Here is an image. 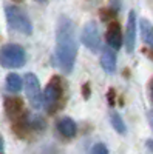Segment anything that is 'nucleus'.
<instances>
[{
	"label": "nucleus",
	"mask_w": 153,
	"mask_h": 154,
	"mask_svg": "<svg viewBox=\"0 0 153 154\" xmlns=\"http://www.w3.org/2000/svg\"><path fill=\"white\" fill-rule=\"evenodd\" d=\"M54 56L57 66L65 74H70L74 69L76 57H78V38H76V28L73 20L65 16H62L57 22Z\"/></svg>",
	"instance_id": "nucleus-1"
},
{
	"label": "nucleus",
	"mask_w": 153,
	"mask_h": 154,
	"mask_svg": "<svg viewBox=\"0 0 153 154\" xmlns=\"http://www.w3.org/2000/svg\"><path fill=\"white\" fill-rule=\"evenodd\" d=\"M27 63V53L17 43H6L0 48V65L3 68H22Z\"/></svg>",
	"instance_id": "nucleus-2"
},
{
	"label": "nucleus",
	"mask_w": 153,
	"mask_h": 154,
	"mask_svg": "<svg viewBox=\"0 0 153 154\" xmlns=\"http://www.w3.org/2000/svg\"><path fill=\"white\" fill-rule=\"evenodd\" d=\"M5 14H6V22L11 29H14L20 34H25V35L33 34V23L30 17L25 14V11H22L19 6H14V5L6 6Z\"/></svg>",
	"instance_id": "nucleus-3"
},
{
	"label": "nucleus",
	"mask_w": 153,
	"mask_h": 154,
	"mask_svg": "<svg viewBox=\"0 0 153 154\" xmlns=\"http://www.w3.org/2000/svg\"><path fill=\"white\" fill-rule=\"evenodd\" d=\"M23 86H25V94L28 97L30 105L34 109H40L43 106V91L40 88V82L37 75L33 72H28L23 79Z\"/></svg>",
	"instance_id": "nucleus-4"
},
{
	"label": "nucleus",
	"mask_w": 153,
	"mask_h": 154,
	"mask_svg": "<svg viewBox=\"0 0 153 154\" xmlns=\"http://www.w3.org/2000/svg\"><path fill=\"white\" fill-rule=\"evenodd\" d=\"M62 93H63V86H62V80L57 75H54L53 79L48 82V85L45 86L43 91V108L48 112H53L59 102L62 99Z\"/></svg>",
	"instance_id": "nucleus-5"
},
{
	"label": "nucleus",
	"mask_w": 153,
	"mask_h": 154,
	"mask_svg": "<svg viewBox=\"0 0 153 154\" xmlns=\"http://www.w3.org/2000/svg\"><path fill=\"white\" fill-rule=\"evenodd\" d=\"M81 40L82 43L91 51V53H99L102 48V40H100V31L96 22H87L82 28L81 34Z\"/></svg>",
	"instance_id": "nucleus-6"
},
{
	"label": "nucleus",
	"mask_w": 153,
	"mask_h": 154,
	"mask_svg": "<svg viewBox=\"0 0 153 154\" xmlns=\"http://www.w3.org/2000/svg\"><path fill=\"white\" fill-rule=\"evenodd\" d=\"M124 43L127 53H133L136 46V12L130 11L129 12V20H127V28H125V37Z\"/></svg>",
	"instance_id": "nucleus-7"
},
{
	"label": "nucleus",
	"mask_w": 153,
	"mask_h": 154,
	"mask_svg": "<svg viewBox=\"0 0 153 154\" xmlns=\"http://www.w3.org/2000/svg\"><path fill=\"white\" fill-rule=\"evenodd\" d=\"M107 43L108 46L116 51L122 46L124 43V37H122V32H121V26L118 22H111L108 25V29H107Z\"/></svg>",
	"instance_id": "nucleus-8"
},
{
	"label": "nucleus",
	"mask_w": 153,
	"mask_h": 154,
	"mask_svg": "<svg viewBox=\"0 0 153 154\" xmlns=\"http://www.w3.org/2000/svg\"><path fill=\"white\" fill-rule=\"evenodd\" d=\"M5 111L8 117L14 122H20L23 116V103L19 97H9L5 100Z\"/></svg>",
	"instance_id": "nucleus-9"
},
{
	"label": "nucleus",
	"mask_w": 153,
	"mask_h": 154,
	"mask_svg": "<svg viewBox=\"0 0 153 154\" xmlns=\"http://www.w3.org/2000/svg\"><path fill=\"white\" fill-rule=\"evenodd\" d=\"M116 65H118V59H116V53L110 48V49H104L100 54V66L107 74H113L116 71Z\"/></svg>",
	"instance_id": "nucleus-10"
},
{
	"label": "nucleus",
	"mask_w": 153,
	"mask_h": 154,
	"mask_svg": "<svg viewBox=\"0 0 153 154\" xmlns=\"http://www.w3.org/2000/svg\"><path fill=\"white\" fill-rule=\"evenodd\" d=\"M57 130H59L62 137L73 139L76 134H78V125H76V122L71 117H62L57 122Z\"/></svg>",
	"instance_id": "nucleus-11"
},
{
	"label": "nucleus",
	"mask_w": 153,
	"mask_h": 154,
	"mask_svg": "<svg viewBox=\"0 0 153 154\" xmlns=\"http://www.w3.org/2000/svg\"><path fill=\"white\" fill-rule=\"evenodd\" d=\"M139 29H141V37H142L144 43L153 45V25H151V22L147 19H142L139 22Z\"/></svg>",
	"instance_id": "nucleus-12"
},
{
	"label": "nucleus",
	"mask_w": 153,
	"mask_h": 154,
	"mask_svg": "<svg viewBox=\"0 0 153 154\" xmlns=\"http://www.w3.org/2000/svg\"><path fill=\"white\" fill-rule=\"evenodd\" d=\"M23 86V80L22 77L16 72H11L6 75V89L11 93H19Z\"/></svg>",
	"instance_id": "nucleus-13"
},
{
	"label": "nucleus",
	"mask_w": 153,
	"mask_h": 154,
	"mask_svg": "<svg viewBox=\"0 0 153 154\" xmlns=\"http://www.w3.org/2000/svg\"><path fill=\"white\" fill-rule=\"evenodd\" d=\"M110 123L114 128V131L119 133V134H125L127 133V125L124 122V119L121 117L119 112H111L110 114Z\"/></svg>",
	"instance_id": "nucleus-14"
},
{
	"label": "nucleus",
	"mask_w": 153,
	"mask_h": 154,
	"mask_svg": "<svg viewBox=\"0 0 153 154\" xmlns=\"http://www.w3.org/2000/svg\"><path fill=\"white\" fill-rule=\"evenodd\" d=\"M90 154H110V151L104 143H96V145H93Z\"/></svg>",
	"instance_id": "nucleus-15"
},
{
	"label": "nucleus",
	"mask_w": 153,
	"mask_h": 154,
	"mask_svg": "<svg viewBox=\"0 0 153 154\" xmlns=\"http://www.w3.org/2000/svg\"><path fill=\"white\" fill-rule=\"evenodd\" d=\"M0 154H5V140H3L2 134H0Z\"/></svg>",
	"instance_id": "nucleus-16"
},
{
	"label": "nucleus",
	"mask_w": 153,
	"mask_h": 154,
	"mask_svg": "<svg viewBox=\"0 0 153 154\" xmlns=\"http://www.w3.org/2000/svg\"><path fill=\"white\" fill-rule=\"evenodd\" d=\"M148 123H150V126H151V130H153V109L148 112Z\"/></svg>",
	"instance_id": "nucleus-17"
},
{
	"label": "nucleus",
	"mask_w": 153,
	"mask_h": 154,
	"mask_svg": "<svg viewBox=\"0 0 153 154\" xmlns=\"http://www.w3.org/2000/svg\"><path fill=\"white\" fill-rule=\"evenodd\" d=\"M147 146H148V149H150L151 154H153V140H147Z\"/></svg>",
	"instance_id": "nucleus-18"
},
{
	"label": "nucleus",
	"mask_w": 153,
	"mask_h": 154,
	"mask_svg": "<svg viewBox=\"0 0 153 154\" xmlns=\"http://www.w3.org/2000/svg\"><path fill=\"white\" fill-rule=\"evenodd\" d=\"M150 97H151V102H153V79L150 80Z\"/></svg>",
	"instance_id": "nucleus-19"
},
{
	"label": "nucleus",
	"mask_w": 153,
	"mask_h": 154,
	"mask_svg": "<svg viewBox=\"0 0 153 154\" xmlns=\"http://www.w3.org/2000/svg\"><path fill=\"white\" fill-rule=\"evenodd\" d=\"M36 2H39V3H45L46 0H36Z\"/></svg>",
	"instance_id": "nucleus-20"
},
{
	"label": "nucleus",
	"mask_w": 153,
	"mask_h": 154,
	"mask_svg": "<svg viewBox=\"0 0 153 154\" xmlns=\"http://www.w3.org/2000/svg\"><path fill=\"white\" fill-rule=\"evenodd\" d=\"M14 2H20V0H14Z\"/></svg>",
	"instance_id": "nucleus-21"
}]
</instances>
